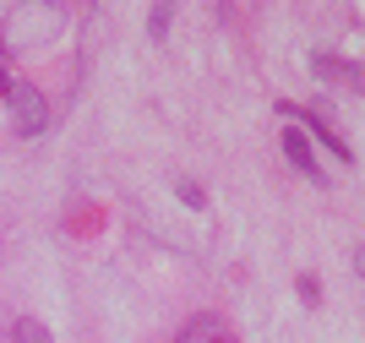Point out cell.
Returning a JSON list of instances; mask_svg holds the SVG:
<instances>
[{
	"label": "cell",
	"mask_w": 365,
	"mask_h": 343,
	"mask_svg": "<svg viewBox=\"0 0 365 343\" xmlns=\"http://www.w3.org/2000/svg\"><path fill=\"white\" fill-rule=\"evenodd\" d=\"M354 267H360V278H365V245H360V251H354Z\"/></svg>",
	"instance_id": "30bf717a"
},
{
	"label": "cell",
	"mask_w": 365,
	"mask_h": 343,
	"mask_svg": "<svg viewBox=\"0 0 365 343\" xmlns=\"http://www.w3.org/2000/svg\"><path fill=\"white\" fill-rule=\"evenodd\" d=\"M180 202H191V208H202V185H197V180H180Z\"/></svg>",
	"instance_id": "52a82bcc"
},
{
	"label": "cell",
	"mask_w": 365,
	"mask_h": 343,
	"mask_svg": "<svg viewBox=\"0 0 365 343\" xmlns=\"http://www.w3.org/2000/svg\"><path fill=\"white\" fill-rule=\"evenodd\" d=\"M6 88H11V71H6V66H0V93H6Z\"/></svg>",
	"instance_id": "8fae6325"
},
{
	"label": "cell",
	"mask_w": 365,
	"mask_h": 343,
	"mask_svg": "<svg viewBox=\"0 0 365 343\" xmlns=\"http://www.w3.org/2000/svg\"><path fill=\"white\" fill-rule=\"evenodd\" d=\"M180 343H235V338H229L224 316H191L185 332H180Z\"/></svg>",
	"instance_id": "5b68a950"
},
{
	"label": "cell",
	"mask_w": 365,
	"mask_h": 343,
	"mask_svg": "<svg viewBox=\"0 0 365 343\" xmlns=\"http://www.w3.org/2000/svg\"><path fill=\"white\" fill-rule=\"evenodd\" d=\"M148 28H153V33H164V28H169V6H158V11L148 16Z\"/></svg>",
	"instance_id": "9c48e42d"
},
{
	"label": "cell",
	"mask_w": 365,
	"mask_h": 343,
	"mask_svg": "<svg viewBox=\"0 0 365 343\" xmlns=\"http://www.w3.org/2000/svg\"><path fill=\"white\" fill-rule=\"evenodd\" d=\"M284 120H289V126H300V131H317L322 142L333 148V158H338V164H349V148L338 142V131H333V126H327L322 115H311V109H289V104H284Z\"/></svg>",
	"instance_id": "3957f363"
},
{
	"label": "cell",
	"mask_w": 365,
	"mask_h": 343,
	"mask_svg": "<svg viewBox=\"0 0 365 343\" xmlns=\"http://www.w3.org/2000/svg\"><path fill=\"white\" fill-rule=\"evenodd\" d=\"M6 104H11V120H16V131L22 136H38L49 126V104H44V93L33 88V82H22V76H11V88L0 93Z\"/></svg>",
	"instance_id": "6da1fadb"
},
{
	"label": "cell",
	"mask_w": 365,
	"mask_h": 343,
	"mask_svg": "<svg viewBox=\"0 0 365 343\" xmlns=\"http://www.w3.org/2000/svg\"><path fill=\"white\" fill-rule=\"evenodd\" d=\"M16 343H49V332H44V322H16Z\"/></svg>",
	"instance_id": "8992f818"
},
{
	"label": "cell",
	"mask_w": 365,
	"mask_h": 343,
	"mask_svg": "<svg viewBox=\"0 0 365 343\" xmlns=\"http://www.w3.org/2000/svg\"><path fill=\"white\" fill-rule=\"evenodd\" d=\"M284 158H289V164L300 169L305 180L327 185V169L317 164V153H311V142H305V131H300V126H284Z\"/></svg>",
	"instance_id": "7a4b0ae2"
},
{
	"label": "cell",
	"mask_w": 365,
	"mask_h": 343,
	"mask_svg": "<svg viewBox=\"0 0 365 343\" xmlns=\"http://www.w3.org/2000/svg\"><path fill=\"white\" fill-rule=\"evenodd\" d=\"M300 300H305V305H317V300H322V295H317V278H311V272L300 278Z\"/></svg>",
	"instance_id": "ba28073f"
},
{
	"label": "cell",
	"mask_w": 365,
	"mask_h": 343,
	"mask_svg": "<svg viewBox=\"0 0 365 343\" xmlns=\"http://www.w3.org/2000/svg\"><path fill=\"white\" fill-rule=\"evenodd\" d=\"M311 71H317V76H327V82H344L349 93H365V76H360V66H349V60L311 55Z\"/></svg>",
	"instance_id": "277c9868"
}]
</instances>
